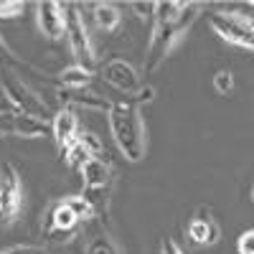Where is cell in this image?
<instances>
[{
  "instance_id": "1",
  "label": "cell",
  "mask_w": 254,
  "mask_h": 254,
  "mask_svg": "<svg viewBox=\"0 0 254 254\" xmlns=\"http://www.w3.org/2000/svg\"><path fill=\"white\" fill-rule=\"evenodd\" d=\"M198 13H201V3H178V0L155 3L153 36H150V46H147V59H145L147 74L155 71L168 59V54L176 49V44L190 31Z\"/></svg>"
},
{
  "instance_id": "2",
  "label": "cell",
  "mask_w": 254,
  "mask_h": 254,
  "mask_svg": "<svg viewBox=\"0 0 254 254\" xmlns=\"http://www.w3.org/2000/svg\"><path fill=\"white\" fill-rule=\"evenodd\" d=\"M107 125L125 160L140 163L147 155V130H145L140 107L130 104L127 99L112 102V110L107 112Z\"/></svg>"
},
{
  "instance_id": "3",
  "label": "cell",
  "mask_w": 254,
  "mask_h": 254,
  "mask_svg": "<svg viewBox=\"0 0 254 254\" xmlns=\"http://www.w3.org/2000/svg\"><path fill=\"white\" fill-rule=\"evenodd\" d=\"M208 26L226 44L254 51V18L237 10H214L208 13Z\"/></svg>"
},
{
  "instance_id": "4",
  "label": "cell",
  "mask_w": 254,
  "mask_h": 254,
  "mask_svg": "<svg viewBox=\"0 0 254 254\" xmlns=\"http://www.w3.org/2000/svg\"><path fill=\"white\" fill-rule=\"evenodd\" d=\"M64 10H66V41H69L71 56H74V61L79 64V66L92 71L94 64H97V56H94V46H92L87 20H84V15H81V5L69 3V5H64Z\"/></svg>"
},
{
  "instance_id": "5",
  "label": "cell",
  "mask_w": 254,
  "mask_h": 254,
  "mask_svg": "<svg viewBox=\"0 0 254 254\" xmlns=\"http://www.w3.org/2000/svg\"><path fill=\"white\" fill-rule=\"evenodd\" d=\"M81 173V186H84V196L89 198L97 214L107 211V193H110V183H112V168L104 158H89L79 168Z\"/></svg>"
},
{
  "instance_id": "6",
  "label": "cell",
  "mask_w": 254,
  "mask_h": 254,
  "mask_svg": "<svg viewBox=\"0 0 254 254\" xmlns=\"http://www.w3.org/2000/svg\"><path fill=\"white\" fill-rule=\"evenodd\" d=\"M23 208V183L13 163L0 165V229L15 224Z\"/></svg>"
},
{
  "instance_id": "7",
  "label": "cell",
  "mask_w": 254,
  "mask_h": 254,
  "mask_svg": "<svg viewBox=\"0 0 254 254\" xmlns=\"http://www.w3.org/2000/svg\"><path fill=\"white\" fill-rule=\"evenodd\" d=\"M0 87H3V94H5V102L10 104V110H15L20 115H36V117L49 120V104L41 99L23 79L5 74L0 79Z\"/></svg>"
},
{
  "instance_id": "8",
  "label": "cell",
  "mask_w": 254,
  "mask_h": 254,
  "mask_svg": "<svg viewBox=\"0 0 254 254\" xmlns=\"http://www.w3.org/2000/svg\"><path fill=\"white\" fill-rule=\"evenodd\" d=\"M36 23L46 38L59 41L66 36V10L56 0H41L36 3Z\"/></svg>"
},
{
  "instance_id": "9",
  "label": "cell",
  "mask_w": 254,
  "mask_h": 254,
  "mask_svg": "<svg viewBox=\"0 0 254 254\" xmlns=\"http://www.w3.org/2000/svg\"><path fill=\"white\" fill-rule=\"evenodd\" d=\"M102 76H104V81H107L110 87H115L125 97H130V94H135L140 89L137 69L132 66L130 61H125V59H110L102 66Z\"/></svg>"
},
{
  "instance_id": "10",
  "label": "cell",
  "mask_w": 254,
  "mask_h": 254,
  "mask_svg": "<svg viewBox=\"0 0 254 254\" xmlns=\"http://www.w3.org/2000/svg\"><path fill=\"white\" fill-rule=\"evenodd\" d=\"M186 231H188L190 242L198 244V247H211V244H216L219 237H221V229H219L214 214H211L208 208H198L193 214V219L188 221Z\"/></svg>"
},
{
  "instance_id": "11",
  "label": "cell",
  "mask_w": 254,
  "mask_h": 254,
  "mask_svg": "<svg viewBox=\"0 0 254 254\" xmlns=\"http://www.w3.org/2000/svg\"><path fill=\"white\" fill-rule=\"evenodd\" d=\"M81 132L79 127V117L71 107H61L54 117H51V137L56 142L59 150H64V147H69Z\"/></svg>"
},
{
  "instance_id": "12",
  "label": "cell",
  "mask_w": 254,
  "mask_h": 254,
  "mask_svg": "<svg viewBox=\"0 0 254 254\" xmlns=\"http://www.w3.org/2000/svg\"><path fill=\"white\" fill-rule=\"evenodd\" d=\"M56 97L61 102V107H87V110H97V112H110L112 110V102L102 94L87 92V89H56Z\"/></svg>"
},
{
  "instance_id": "13",
  "label": "cell",
  "mask_w": 254,
  "mask_h": 254,
  "mask_svg": "<svg viewBox=\"0 0 254 254\" xmlns=\"http://www.w3.org/2000/svg\"><path fill=\"white\" fill-rule=\"evenodd\" d=\"M10 135L23 137V140L49 137V135H51V122L44 120V117H36V115L13 112V115H10Z\"/></svg>"
},
{
  "instance_id": "14",
  "label": "cell",
  "mask_w": 254,
  "mask_h": 254,
  "mask_svg": "<svg viewBox=\"0 0 254 254\" xmlns=\"http://www.w3.org/2000/svg\"><path fill=\"white\" fill-rule=\"evenodd\" d=\"M76 226H79V221H76V216L71 214V208L64 203V201H59L56 206H54V211H51V229H49V237L56 242V237L61 234V237H71L74 231H76Z\"/></svg>"
},
{
  "instance_id": "15",
  "label": "cell",
  "mask_w": 254,
  "mask_h": 254,
  "mask_svg": "<svg viewBox=\"0 0 254 254\" xmlns=\"http://www.w3.org/2000/svg\"><path fill=\"white\" fill-rule=\"evenodd\" d=\"M89 13H92V20L94 26L104 33H115L122 23V13L115 3H92L89 5Z\"/></svg>"
},
{
  "instance_id": "16",
  "label": "cell",
  "mask_w": 254,
  "mask_h": 254,
  "mask_svg": "<svg viewBox=\"0 0 254 254\" xmlns=\"http://www.w3.org/2000/svg\"><path fill=\"white\" fill-rule=\"evenodd\" d=\"M92 84V71L79 66V64H71L59 74V87L64 89H87Z\"/></svg>"
},
{
  "instance_id": "17",
  "label": "cell",
  "mask_w": 254,
  "mask_h": 254,
  "mask_svg": "<svg viewBox=\"0 0 254 254\" xmlns=\"http://www.w3.org/2000/svg\"><path fill=\"white\" fill-rule=\"evenodd\" d=\"M64 203H66V206L71 208V214L76 216V221H79V224H81V221H89V219H94V216H97L94 206L89 203V198L84 196V193H79V196H66V198H64Z\"/></svg>"
},
{
  "instance_id": "18",
  "label": "cell",
  "mask_w": 254,
  "mask_h": 254,
  "mask_svg": "<svg viewBox=\"0 0 254 254\" xmlns=\"http://www.w3.org/2000/svg\"><path fill=\"white\" fill-rule=\"evenodd\" d=\"M61 153V160L64 163H66L69 168H76V171H79V168L84 165V163H87L92 155H89V150H87V147H84L81 142H79V137L69 145V147H64V150H59Z\"/></svg>"
},
{
  "instance_id": "19",
  "label": "cell",
  "mask_w": 254,
  "mask_h": 254,
  "mask_svg": "<svg viewBox=\"0 0 254 254\" xmlns=\"http://www.w3.org/2000/svg\"><path fill=\"white\" fill-rule=\"evenodd\" d=\"M87 254H120L117 244L110 239V237H94L89 244H87Z\"/></svg>"
},
{
  "instance_id": "20",
  "label": "cell",
  "mask_w": 254,
  "mask_h": 254,
  "mask_svg": "<svg viewBox=\"0 0 254 254\" xmlns=\"http://www.w3.org/2000/svg\"><path fill=\"white\" fill-rule=\"evenodd\" d=\"M214 89L221 94V97H229L231 92H234V74L226 71V69H219L214 74Z\"/></svg>"
},
{
  "instance_id": "21",
  "label": "cell",
  "mask_w": 254,
  "mask_h": 254,
  "mask_svg": "<svg viewBox=\"0 0 254 254\" xmlns=\"http://www.w3.org/2000/svg\"><path fill=\"white\" fill-rule=\"evenodd\" d=\"M79 142H81L84 147H87L92 158H102V155H104V145H102V140H99L94 132L81 130V132H79Z\"/></svg>"
},
{
  "instance_id": "22",
  "label": "cell",
  "mask_w": 254,
  "mask_h": 254,
  "mask_svg": "<svg viewBox=\"0 0 254 254\" xmlns=\"http://www.w3.org/2000/svg\"><path fill=\"white\" fill-rule=\"evenodd\" d=\"M155 94H158V89L153 87V84H140V89L130 97H125V99L130 104H135V107H142V104H150L155 99Z\"/></svg>"
},
{
  "instance_id": "23",
  "label": "cell",
  "mask_w": 254,
  "mask_h": 254,
  "mask_svg": "<svg viewBox=\"0 0 254 254\" xmlns=\"http://www.w3.org/2000/svg\"><path fill=\"white\" fill-rule=\"evenodd\" d=\"M26 10V3H20V0H5V3H0V18H18L20 13Z\"/></svg>"
},
{
  "instance_id": "24",
  "label": "cell",
  "mask_w": 254,
  "mask_h": 254,
  "mask_svg": "<svg viewBox=\"0 0 254 254\" xmlns=\"http://www.w3.org/2000/svg\"><path fill=\"white\" fill-rule=\"evenodd\" d=\"M237 252L239 254H254V229H247L237 239Z\"/></svg>"
},
{
  "instance_id": "25",
  "label": "cell",
  "mask_w": 254,
  "mask_h": 254,
  "mask_svg": "<svg viewBox=\"0 0 254 254\" xmlns=\"http://www.w3.org/2000/svg\"><path fill=\"white\" fill-rule=\"evenodd\" d=\"M127 8H130L140 20H147V18H153V15H155V3H130Z\"/></svg>"
},
{
  "instance_id": "26",
  "label": "cell",
  "mask_w": 254,
  "mask_h": 254,
  "mask_svg": "<svg viewBox=\"0 0 254 254\" xmlns=\"http://www.w3.org/2000/svg\"><path fill=\"white\" fill-rule=\"evenodd\" d=\"M0 254H49V252L41 247H31V244H15L8 249H0Z\"/></svg>"
},
{
  "instance_id": "27",
  "label": "cell",
  "mask_w": 254,
  "mask_h": 254,
  "mask_svg": "<svg viewBox=\"0 0 254 254\" xmlns=\"http://www.w3.org/2000/svg\"><path fill=\"white\" fill-rule=\"evenodd\" d=\"M160 254H183V249L178 247V242H176V239L165 237V239L160 242Z\"/></svg>"
},
{
  "instance_id": "28",
  "label": "cell",
  "mask_w": 254,
  "mask_h": 254,
  "mask_svg": "<svg viewBox=\"0 0 254 254\" xmlns=\"http://www.w3.org/2000/svg\"><path fill=\"white\" fill-rule=\"evenodd\" d=\"M252 203H254V186H252Z\"/></svg>"
}]
</instances>
